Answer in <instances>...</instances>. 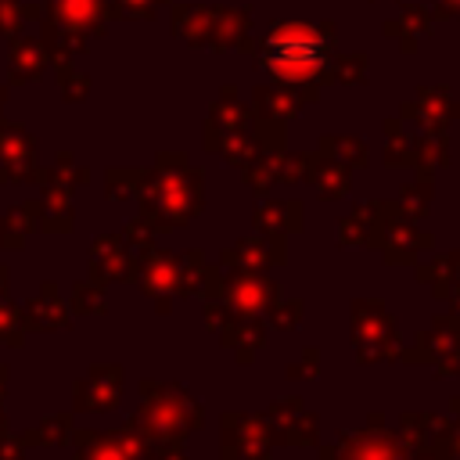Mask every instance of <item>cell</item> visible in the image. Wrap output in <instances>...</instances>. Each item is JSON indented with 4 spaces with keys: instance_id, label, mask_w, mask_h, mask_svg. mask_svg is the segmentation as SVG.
Wrapping results in <instances>:
<instances>
[{
    "instance_id": "6da1fadb",
    "label": "cell",
    "mask_w": 460,
    "mask_h": 460,
    "mask_svg": "<svg viewBox=\"0 0 460 460\" xmlns=\"http://www.w3.org/2000/svg\"><path fill=\"white\" fill-rule=\"evenodd\" d=\"M331 43H334V29H313L302 22L291 25H277L266 40H262V65L288 83H309L316 75L327 72L331 65Z\"/></svg>"
},
{
    "instance_id": "7a4b0ae2",
    "label": "cell",
    "mask_w": 460,
    "mask_h": 460,
    "mask_svg": "<svg viewBox=\"0 0 460 460\" xmlns=\"http://www.w3.org/2000/svg\"><path fill=\"white\" fill-rule=\"evenodd\" d=\"M402 115L420 119L428 129H446L449 119H460V101H453L446 86H428L417 93V101L402 108Z\"/></svg>"
},
{
    "instance_id": "3957f363",
    "label": "cell",
    "mask_w": 460,
    "mask_h": 460,
    "mask_svg": "<svg viewBox=\"0 0 460 460\" xmlns=\"http://www.w3.org/2000/svg\"><path fill=\"white\" fill-rule=\"evenodd\" d=\"M420 345H424V349H417L413 359H431L438 374L456 370V363H460V338H456L446 323H438L435 331H428V334L420 338Z\"/></svg>"
},
{
    "instance_id": "277c9868",
    "label": "cell",
    "mask_w": 460,
    "mask_h": 460,
    "mask_svg": "<svg viewBox=\"0 0 460 460\" xmlns=\"http://www.w3.org/2000/svg\"><path fill=\"white\" fill-rule=\"evenodd\" d=\"M385 32H388V36H399V40H402V50H413V43L431 32V18H428V11L406 4L402 14H399V22L385 25Z\"/></svg>"
},
{
    "instance_id": "5b68a950",
    "label": "cell",
    "mask_w": 460,
    "mask_h": 460,
    "mask_svg": "<svg viewBox=\"0 0 460 460\" xmlns=\"http://www.w3.org/2000/svg\"><path fill=\"white\" fill-rule=\"evenodd\" d=\"M417 165L420 169L449 165V137H446V129H428L424 133V140L417 144Z\"/></svg>"
},
{
    "instance_id": "8992f818",
    "label": "cell",
    "mask_w": 460,
    "mask_h": 460,
    "mask_svg": "<svg viewBox=\"0 0 460 460\" xmlns=\"http://www.w3.org/2000/svg\"><path fill=\"white\" fill-rule=\"evenodd\" d=\"M402 198H410V201H406V212L420 216V212L428 208V198H431V183H428V180H420V187H417V183H410V187L402 190Z\"/></svg>"
},
{
    "instance_id": "52a82bcc",
    "label": "cell",
    "mask_w": 460,
    "mask_h": 460,
    "mask_svg": "<svg viewBox=\"0 0 460 460\" xmlns=\"http://www.w3.org/2000/svg\"><path fill=\"white\" fill-rule=\"evenodd\" d=\"M435 18H460V0H435Z\"/></svg>"
},
{
    "instance_id": "ba28073f",
    "label": "cell",
    "mask_w": 460,
    "mask_h": 460,
    "mask_svg": "<svg viewBox=\"0 0 460 460\" xmlns=\"http://www.w3.org/2000/svg\"><path fill=\"white\" fill-rule=\"evenodd\" d=\"M446 438H449V446H446V460H460V424H456L453 431H446Z\"/></svg>"
},
{
    "instance_id": "9c48e42d",
    "label": "cell",
    "mask_w": 460,
    "mask_h": 460,
    "mask_svg": "<svg viewBox=\"0 0 460 460\" xmlns=\"http://www.w3.org/2000/svg\"><path fill=\"white\" fill-rule=\"evenodd\" d=\"M456 280H460V252H456Z\"/></svg>"
},
{
    "instance_id": "30bf717a",
    "label": "cell",
    "mask_w": 460,
    "mask_h": 460,
    "mask_svg": "<svg viewBox=\"0 0 460 460\" xmlns=\"http://www.w3.org/2000/svg\"><path fill=\"white\" fill-rule=\"evenodd\" d=\"M420 460H442V456H420Z\"/></svg>"
}]
</instances>
